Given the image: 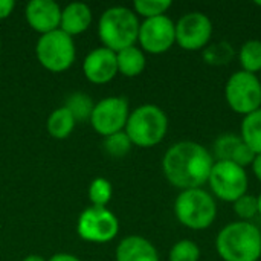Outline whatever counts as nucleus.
<instances>
[{"label": "nucleus", "instance_id": "29", "mask_svg": "<svg viewBox=\"0 0 261 261\" xmlns=\"http://www.w3.org/2000/svg\"><path fill=\"white\" fill-rule=\"evenodd\" d=\"M49 261H81L78 257H75V255H72V254H64V252H61V254H55V255H52Z\"/></svg>", "mask_w": 261, "mask_h": 261}, {"label": "nucleus", "instance_id": "16", "mask_svg": "<svg viewBox=\"0 0 261 261\" xmlns=\"http://www.w3.org/2000/svg\"><path fill=\"white\" fill-rule=\"evenodd\" d=\"M115 257L116 261H159L154 245L141 236H128L122 239L116 248Z\"/></svg>", "mask_w": 261, "mask_h": 261}, {"label": "nucleus", "instance_id": "18", "mask_svg": "<svg viewBox=\"0 0 261 261\" xmlns=\"http://www.w3.org/2000/svg\"><path fill=\"white\" fill-rule=\"evenodd\" d=\"M116 63H118V73H122L124 76L128 78H135L141 75L147 66L145 54L138 46H130L116 52Z\"/></svg>", "mask_w": 261, "mask_h": 261}, {"label": "nucleus", "instance_id": "35", "mask_svg": "<svg viewBox=\"0 0 261 261\" xmlns=\"http://www.w3.org/2000/svg\"><path fill=\"white\" fill-rule=\"evenodd\" d=\"M0 49H2V43H0Z\"/></svg>", "mask_w": 261, "mask_h": 261}, {"label": "nucleus", "instance_id": "33", "mask_svg": "<svg viewBox=\"0 0 261 261\" xmlns=\"http://www.w3.org/2000/svg\"><path fill=\"white\" fill-rule=\"evenodd\" d=\"M255 5H257V6H260V8H261V2H255Z\"/></svg>", "mask_w": 261, "mask_h": 261}, {"label": "nucleus", "instance_id": "22", "mask_svg": "<svg viewBox=\"0 0 261 261\" xmlns=\"http://www.w3.org/2000/svg\"><path fill=\"white\" fill-rule=\"evenodd\" d=\"M64 107L72 113L75 121H84V119H90V115L93 112L95 104L92 102L89 95L76 92V93L69 96Z\"/></svg>", "mask_w": 261, "mask_h": 261}, {"label": "nucleus", "instance_id": "21", "mask_svg": "<svg viewBox=\"0 0 261 261\" xmlns=\"http://www.w3.org/2000/svg\"><path fill=\"white\" fill-rule=\"evenodd\" d=\"M239 60L242 64V70L257 75L261 72V41L260 40H248L239 54Z\"/></svg>", "mask_w": 261, "mask_h": 261}, {"label": "nucleus", "instance_id": "17", "mask_svg": "<svg viewBox=\"0 0 261 261\" xmlns=\"http://www.w3.org/2000/svg\"><path fill=\"white\" fill-rule=\"evenodd\" d=\"M90 24H92V11L86 3L73 2L69 3L61 11L60 29L67 35H70L72 38L87 31Z\"/></svg>", "mask_w": 261, "mask_h": 261}, {"label": "nucleus", "instance_id": "13", "mask_svg": "<svg viewBox=\"0 0 261 261\" xmlns=\"http://www.w3.org/2000/svg\"><path fill=\"white\" fill-rule=\"evenodd\" d=\"M84 76L93 84L110 83L118 75L116 54L107 47H96L86 57L83 63Z\"/></svg>", "mask_w": 261, "mask_h": 261}, {"label": "nucleus", "instance_id": "25", "mask_svg": "<svg viewBox=\"0 0 261 261\" xmlns=\"http://www.w3.org/2000/svg\"><path fill=\"white\" fill-rule=\"evenodd\" d=\"M170 261H199L200 260V248L193 240H180L173 245L170 249Z\"/></svg>", "mask_w": 261, "mask_h": 261}, {"label": "nucleus", "instance_id": "32", "mask_svg": "<svg viewBox=\"0 0 261 261\" xmlns=\"http://www.w3.org/2000/svg\"><path fill=\"white\" fill-rule=\"evenodd\" d=\"M257 203H258V214L261 216V193L257 196Z\"/></svg>", "mask_w": 261, "mask_h": 261}, {"label": "nucleus", "instance_id": "5", "mask_svg": "<svg viewBox=\"0 0 261 261\" xmlns=\"http://www.w3.org/2000/svg\"><path fill=\"white\" fill-rule=\"evenodd\" d=\"M174 216L188 229H208L217 217L216 199L203 188L180 191L174 202Z\"/></svg>", "mask_w": 261, "mask_h": 261}, {"label": "nucleus", "instance_id": "7", "mask_svg": "<svg viewBox=\"0 0 261 261\" xmlns=\"http://www.w3.org/2000/svg\"><path fill=\"white\" fill-rule=\"evenodd\" d=\"M35 54L40 64L55 73L67 70L76 55L73 38L61 29L41 35L37 41Z\"/></svg>", "mask_w": 261, "mask_h": 261}, {"label": "nucleus", "instance_id": "4", "mask_svg": "<svg viewBox=\"0 0 261 261\" xmlns=\"http://www.w3.org/2000/svg\"><path fill=\"white\" fill-rule=\"evenodd\" d=\"M124 132L132 144L150 148L161 144L168 132V116L154 104H144L130 112Z\"/></svg>", "mask_w": 261, "mask_h": 261}, {"label": "nucleus", "instance_id": "11", "mask_svg": "<svg viewBox=\"0 0 261 261\" xmlns=\"http://www.w3.org/2000/svg\"><path fill=\"white\" fill-rule=\"evenodd\" d=\"M138 41L147 54H165L176 43V23L168 15L147 18L139 26Z\"/></svg>", "mask_w": 261, "mask_h": 261}, {"label": "nucleus", "instance_id": "23", "mask_svg": "<svg viewBox=\"0 0 261 261\" xmlns=\"http://www.w3.org/2000/svg\"><path fill=\"white\" fill-rule=\"evenodd\" d=\"M171 0H136L133 3V9L136 15H141L147 20L167 15L165 12L171 8Z\"/></svg>", "mask_w": 261, "mask_h": 261}, {"label": "nucleus", "instance_id": "30", "mask_svg": "<svg viewBox=\"0 0 261 261\" xmlns=\"http://www.w3.org/2000/svg\"><path fill=\"white\" fill-rule=\"evenodd\" d=\"M251 167H252V171H254L255 177L258 179V182L261 184V154L255 156V159H254V162H252Z\"/></svg>", "mask_w": 261, "mask_h": 261}, {"label": "nucleus", "instance_id": "24", "mask_svg": "<svg viewBox=\"0 0 261 261\" xmlns=\"http://www.w3.org/2000/svg\"><path fill=\"white\" fill-rule=\"evenodd\" d=\"M112 184L104 177H96L92 180L89 187V199L92 202V206H107V203L112 200Z\"/></svg>", "mask_w": 261, "mask_h": 261}, {"label": "nucleus", "instance_id": "2", "mask_svg": "<svg viewBox=\"0 0 261 261\" xmlns=\"http://www.w3.org/2000/svg\"><path fill=\"white\" fill-rule=\"evenodd\" d=\"M216 249L223 261H258L261 231L251 222L228 223L217 234Z\"/></svg>", "mask_w": 261, "mask_h": 261}, {"label": "nucleus", "instance_id": "19", "mask_svg": "<svg viewBox=\"0 0 261 261\" xmlns=\"http://www.w3.org/2000/svg\"><path fill=\"white\" fill-rule=\"evenodd\" d=\"M240 136L255 156L261 154V109L243 116Z\"/></svg>", "mask_w": 261, "mask_h": 261}, {"label": "nucleus", "instance_id": "27", "mask_svg": "<svg viewBox=\"0 0 261 261\" xmlns=\"http://www.w3.org/2000/svg\"><path fill=\"white\" fill-rule=\"evenodd\" d=\"M234 213L236 216L242 220V222H251V219H254L258 214V203H257V197L252 194H245L242 196L239 200H236L232 203Z\"/></svg>", "mask_w": 261, "mask_h": 261}, {"label": "nucleus", "instance_id": "3", "mask_svg": "<svg viewBox=\"0 0 261 261\" xmlns=\"http://www.w3.org/2000/svg\"><path fill=\"white\" fill-rule=\"evenodd\" d=\"M139 20L135 11L125 6H113L102 12L98 23V35L104 47L115 54L135 46L139 34Z\"/></svg>", "mask_w": 261, "mask_h": 261}, {"label": "nucleus", "instance_id": "6", "mask_svg": "<svg viewBox=\"0 0 261 261\" xmlns=\"http://www.w3.org/2000/svg\"><path fill=\"white\" fill-rule=\"evenodd\" d=\"M213 197L228 203H234L242 196L248 194L249 177L246 168L226 161H216L208 182Z\"/></svg>", "mask_w": 261, "mask_h": 261}, {"label": "nucleus", "instance_id": "9", "mask_svg": "<svg viewBox=\"0 0 261 261\" xmlns=\"http://www.w3.org/2000/svg\"><path fill=\"white\" fill-rule=\"evenodd\" d=\"M78 236L90 243H109L119 232L118 217L106 206L86 208L76 223Z\"/></svg>", "mask_w": 261, "mask_h": 261}, {"label": "nucleus", "instance_id": "10", "mask_svg": "<svg viewBox=\"0 0 261 261\" xmlns=\"http://www.w3.org/2000/svg\"><path fill=\"white\" fill-rule=\"evenodd\" d=\"M128 115L130 109L125 98L109 96L95 104L90 115V124L98 135L107 138L125 128Z\"/></svg>", "mask_w": 261, "mask_h": 261}, {"label": "nucleus", "instance_id": "34", "mask_svg": "<svg viewBox=\"0 0 261 261\" xmlns=\"http://www.w3.org/2000/svg\"><path fill=\"white\" fill-rule=\"evenodd\" d=\"M258 80H260V84H261V72H260V76H258Z\"/></svg>", "mask_w": 261, "mask_h": 261}, {"label": "nucleus", "instance_id": "14", "mask_svg": "<svg viewBox=\"0 0 261 261\" xmlns=\"http://www.w3.org/2000/svg\"><path fill=\"white\" fill-rule=\"evenodd\" d=\"M61 8L54 0H32L26 5V21L28 24L41 35L60 29Z\"/></svg>", "mask_w": 261, "mask_h": 261}, {"label": "nucleus", "instance_id": "15", "mask_svg": "<svg viewBox=\"0 0 261 261\" xmlns=\"http://www.w3.org/2000/svg\"><path fill=\"white\" fill-rule=\"evenodd\" d=\"M214 158L216 161L234 162L246 168L248 165H252L255 154L245 144L240 135L225 133V135H220L214 142Z\"/></svg>", "mask_w": 261, "mask_h": 261}, {"label": "nucleus", "instance_id": "8", "mask_svg": "<svg viewBox=\"0 0 261 261\" xmlns=\"http://www.w3.org/2000/svg\"><path fill=\"white\" fill-rule=\"evenodd\" d=\"M225 99L229 109L239 115H249L261 109V84L257 75L237 70L225 86Z\"/></svg>", "mask_w": 261, "mask_h": 261}, {"label": "nucleus", "instance_id": "12", "mask_svg": "<svg viewBox=\"0 0 261 261\" xmlns=\"http://www.w3.org/2000/svg\"><path fill=\"white\" fill-rule=\"evenodd\" d=\"M213 21L208 15L194 11L182 15L176 23V43L184 50H200L213 37Z\"/></svg>", "mask_w": 261, "mask_h": 261}, {"label": "nucleus", "instance_id": "1", "mask_svg": "<svg viewBox=\"0 0 261 261\" xmlns=\"http://www.w3.org/2000/svg\"><path fill=\"white\" fill-rule=\"evenodd\" d=\"M216 159L208 148L194 141L173 144L164 154L162 171L167 180L180 191L202 188Z\"/></svg>", "mask_w": 261, "mask_h": 261}, {"label": "nucleus", "instance_id": "28", "mask_svg": "<svg viewBox=\"0 0 261 261\" xmlns=\"http://www.w3.org/2000/svg\"><path fill=\"white\" fill-rule=\"evenodd\" d=\"M15 8V3L12 0H0V20L9 17Z\"/></svg>", "mask_w": 261, "mask_h": 261}, {"label": "nucleus", "instance_id": "20", "mask_svg": "<svg viewBox=\"0 0 261 261\" xmlns=\"http://www.w3.org/2000/svg\"><path fill=\"white\" fill-rule=\"evenodd\" d=\"M75 124H76V121L72 116V113L66 107H60V109H55L49 115L46 127H47V132L52 138L66 139L73 132Z\"/></svg>", "mask_w": 261, "mask_h": 261}, {"label": "nucleus", "instance_id": "26", "mask_svg": "<svg viewBox=\"0 0 261 261\" xmlns=\"http://www.w3.org/2000/svg\"><path fill=\"white\" fill-rule=\"evenodd\" d=\"M132 147H133V144H132L130 138L127 136V133L124 130L119 132V133H115L112 136H107L106 141H104L106 151L110 156H113V158H122V156H125L130 151Z\"/></svg>", "mask_w": 261, "mask_h": 261}, {"label": "nucleus", "instance_id": "31", "mask_svg": "<svg viewBox=\"0 0 261 261\" xmlns=\"http://www.w3.org/2000/svg\"><path fill=\"white\" fill-rule=\"evenodd\" d=\"M23 261H46L43 257H40V255H28L26 258Z\"/></svg>", "mask_w": 261, "mask_h": 261}]
</instances>
